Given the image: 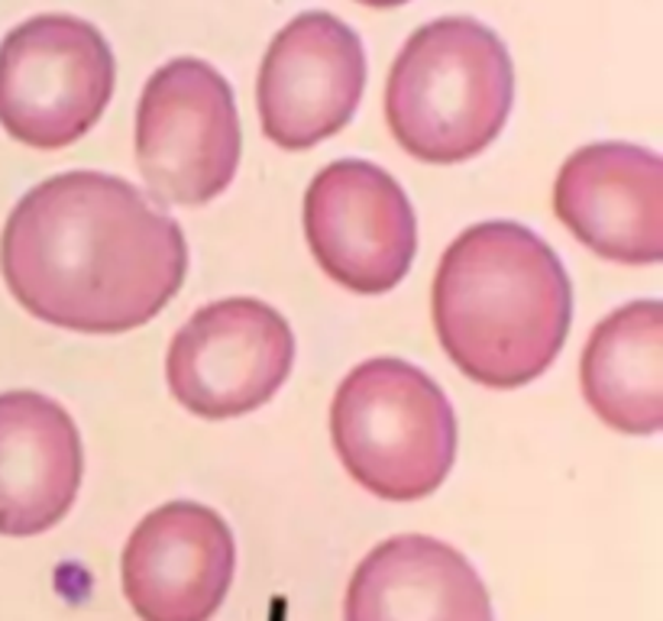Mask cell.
Returning a JSON list of instances; mask_svg holds the SVG:
<instances>
[{
	"mask_svg": "<svg viewBox=\"0 0 663 621\" xmlns=\"http://www.w3.org/2000/svg\"><path fill=\"white\" fill-rule=\"evenodd\" d=\"M292 362L295 334L278 310L260 298H223L181 324L166 356V382L185 411L223 421L275 399Z\"/></svg>",
	"mask_w": 663,
	"mask_h": 621,
	"instance_id": "obj_7",
	"label": "cell"
},
{
	"mask_svg": "<svg viewBox=\"0 0 663 621\" xmlns=\"http://www.w3.org/2000/svg\"><path fill=\"white\" fill-rule=\"evenodd\" d=\"M236 570V544L221 515L198 502L149 512L124 547V596L143 621H211Z\"/></svg>",
	"mask_w": 663,
	"mask_h": 621,
	"instance_id": "obj_10",
	"label": "cell"
},
{
	"mask_svg": "<svg viewBox=\"0 0 663 621\" xmlns=\"http://www.w3.org/2000/svg\"><path fill=\"white\" fill-rule=\"evenodd\" d=\"M362 7H376V10H396V7H404L408 0H356Z\"/></svg>",
	"mask_w": 663,
	"mask_h": 621,
	"instance_id": "obj_15",
	"label": "cell"
},
{
	"mask_svg": "<svg viewBox=\"0 0 663 621\" xmlns=\"http://www.w3.org/2000/svg\"><path fill=\"white\" fill-rule=\"evenodd\" d=\"M305 236L320 272L356 295L392 292L418 253V221L404 188L366 159H340L314 176Z\"/></svg>",
	"mask_w": 663,
	"mask_h": 621,
	"instance_id": "obj_8",
	"label": "cell"
},
{
	"mask_svg": "<svg viewBox=\"0 0 663 621\" xmlns=\"http://www.w3.org/2000/svg\"><path fill=\"white\" fill-rule=\"evenodd\" d=\"M0 272L33 317L110 337L143 327L176 298L188 243L130 181L82 169L20 198L0 233Z\"/></svg>",
	"mask_w": 663,
	"mask_h": 621,
	"instance_id": "obj_1",
	"label": "cell"
},
{
	"mask_svg": "<svg viewBox=\"0 0 663 621\" xmlns=\"http://www.w3.org/2000/svg\"><path fill=\"white\" fill-rule=\"evenodd\" d=\"M243 152L230 82L194 55L159 65L136 104V166L162 204L201 208L230 188Z\"/></svg>",
	"mask_w": 663,
	"mask_h": 621,
	"instance_id": "obj_6",
	"label": "cell"
},
{
	"mask_svg": "<svg viewBox=\"0 0 663 621\" xmlns=\"http://www.w3.org/2000/svg\"><path fill=\"white\" fill-rule=\"evenodd\" d=\"M431 310L443 354L466 379L522 389L564 350L573 288L547 240L515 221H486L446 246Z\"/></svg>",
	"mask_w": 663,
	"mask_h": 621,
	"instance_id": "obj_2",
	"label": "cell"
},
{
	"mask_svg": "<svg viewBox=\"0 0 663 621\" xmlns=\"http://www.w3.org/2000/svg\"><path fill=\"white\" fill-rule=\"evenodd\" d=\"M344 621H495L486 582L450 544L398 534L362 557Z\"/></svg>",
	"mask_w": 663,
	"mask_h": 621,
	"instance_id": "obj_13",
	"label": "cell"
},
{
	"mask_svg": "<svg viewBox=\"0 0 663 621\" xmlns=\"http://www.w3.org/2000/svg\"><path fill=\"white\" fill-rule=\"evenodd\" d=\"M117 85L104 33L75 13H40L0 43V127L30 149H65L94 130Z\"/></svg>",
	"mask_w": 663,
	"mask_h": 621,
	"instance_id": "obj_5",
	"label": "cell"
},
{
	"mask_svg": "<svg viewBox=\"0 0 663 621\" xmlns=\"http://www.w3.org/2000/svg\"><path fill=\"white\" fill-rule=\"evenodd\" d=\"M85 446L72 414L40 392L0 396V534L36 537L75 505Z\"/></svg>",
	"mask_w": 663,
	"mask_h": 621,
	"instance_id": "obj_12",
	"label": "cell"
},
{
	"mask_svg": "<svg viewBox=\"0 0 663 621\" xmlns=\"http://www.w3.org/2000/svg\"><path fill=\"white\" fill-rule=\"evenodd\" d=\"M515 62L476 17H438L398 49L386 82V124L418 162L456 166L483 156L508 124Z\"/></svg>",
	"mask_w": 663,
	"mask_h": 621,
	"instance_id": "obj_3",
	"label": "cell"
},
{
	"mask_svg": "<svg viewBox=\"0 0 663 621\" xmlns=\"http://www.w3.org/2000/svg\"><path fill=\"white\" fill-rule=\"evenodd\" d=\"M366 49L347 20L330 10L292 17L265 49L256 110L269 143L288 152L337 136L366 91Z\"/></svg>",
	"mask_w": 663,
	"mask_h": 621,
	"instance_id": "obj_9",
	"label": "cell"
},
{
	"mask_svg": "<svg viewBox=\"0 0 663 621\" xmlns=\"http://www.w3.org/2000/svg\"><path fill=\"white\" fill-rule=\"evenodd\" d=\"M579 386L592 414L621 434L651 438L663 428V305L631 302L589 334Z\"/></svg>",
	"mask_w": 663,
	"mask_h": 621,
	"instance_id": "obj_14",
	"label": "cell"
},
{
	"mask_svg": "<svg viewBox=\"0 0 663 621\" xmlns=\"http://www.w3.org/2000/svg\"><path fill=\"white\" fill-rule=\"evenodd\" d=\"M330 441L354 483L386 502H418L443 486L456 460V414L418 366L359 362L330 404Z\"/></svg>",
	"mask_w": 663,
	"mask_h": 621,
	"instance_id": "obj_4",
	"label": "cell"
},
{
	"mask_svg": "<svg viewBox=\"0 0 663 621\" xmlns=\"http://www.w3.org/2000/svg\"><path fill=\"white\" fill-rule=\"evenodd\" d=\"M554 214L596 256L621 266L663 260V166L634 143L576 149L554 181Z\"/></svg>",
	"mask_w": 663,
	"mask_h": 621,
	"instance_id": "obj_11",
	"label": "cell"
}]
</instances>
